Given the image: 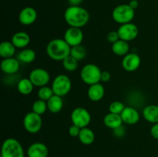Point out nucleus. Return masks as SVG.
Masks as SVG:
<instances>
[{"instance_id": "10", "label": "nucleus", "mask_w": 158, "mask_h": 157, "mask_svg": "<svg viewBox=\"0 0 158 157\" xmlns=\"http://www.w3.org/2000/svg\"><path fill=\"white\" fill-rule=\"evenodd\" d=\"M117 32H118L120 39L130 42L137 38L139 30L135 24L130 22L120 25L119 29H117Z\"/></svg>"}, {"instance_id": "27", "label": "nucleus", "mask_w": 158, "mask_h": 157, "mask_svg": "<svg viewBox=\"0 0 158 157\" xmlns=\"http://www.w3.org/2000/svg\"><path fill=\"white\" fill-rule=\"evenodd\" d=\"M70 55L73 57L74 58H76L78 62L82 61L86 56V48L83 46H82V45H79V46L71 47Z\"/></svg>"}, {"instance_id": "11", "label": "nucleus", "mask_w": 158, "mask_h": 157, "mask_svg": "<svg viewBox=\"0 0 158 157\" xmlns=\"http://www.w3.org/2000/svg\"><path fill=\"white\" fill-rule=\"evenodd\" d=\"M63 39L71 47L79 46V45H81L83 40V32L80 28L69 27L65 32Z\"/></svg>"}, {"instance_id": "15", "label": "nucleus", "mask_w": 158, "mask_h": 157, "mask_svg": "<svg viewBox=\"0 0 158 157\" xmlns=\"http://www.w3.org/2000/svg\"><path fill=\"white\" fill-rule=\"evenodd\" d=\"M120 115L123 123L127 125L137 124L140 119V115L138 110L131 106H126Z\"/></svg>"}, {"instance_id": "7", "label": "nucleus", "mask_w": 158, "mask_h": 157, "mask_svg": "<svg viewBox=\"0 0 158 157\" xmlns=\"http://www.w3.org/2000/svg\"><path fill=\"white\" fill-rule=\"evenodd\" d=\"M71 122L80 129L87 127L91 122V115L87 109L83 107L75 108L70 115Z\"/></svg>"}, {"instance_id": "37", "label": "nucleus", "mask_w": 158, "mask_h": 157, "mask_svg": "<svg viewBox=\"0 0 158 157\" xmlns=\"http://www.w3.org/2000/svg\"><path fill=\"white\" fill-rule=\"evenodd\" d=\"M83 0H68L69 6H79L82 4Z\"/></svg>"}, {"instance_id": "26", "label": "nucleus", "mask_w": 158, "mask_h": 157, "mask_svg": "<svg viewBox=\"0 0 158 157\" xmlns=\"http://www.w3.org/2000/svg\"><path fill=\"white\" fill-rule=\"evenodd\" d=\"M36 58V54L35 51L32 49L29 48H25L18 55L19 61L22 62L23 63H31L34 61Z\"/></svg>"}, {"instance_id": "38", "label": "nucleus", "mask_w": 158, "mask_h": 157, "mask_svg": "<svg viewBox=\"0 0 158 157\" xmlns=\"http://www.w3.org/2000/svg\"><path fill=\"white\" fill-rule=\"evenodd\" d=\"M129 5L132 9H134V10H135V9H137V8H138L139 2L137 0H131L129 2Z\"/></svg>"}, {"instance_id": "4", "label": "nucleus", "mask_w": 158, "mask_h": 157, "mask_svg": "<svg viewBox=\"0 0 158 157\" xmlns=\"http://www.w3.org/2000/svg\"><path fill=\"white\" fill-rule=\"evenodd\" d=\"M135 16V10L129 4H122L116 6L112 12L113 19L120 25L130 23Z\"/></svg>"}, {"instance_id": "33", "label": "nucleus", "mask_w": 158, "mask_h": 157, "mask_svg": "<svg viewBox=\"0 0 158 157\" xmlns=\"http://www.w3.org/2000/svg\"><path fill=\"white\" fill-rule=\"evenodd\" d=\"M80 130H81V129L80 127L73 124L69 128V134L72 137H78L79 135H80Z\"/></svg>"}, {"instance_id": "24", "label": "nucleus", "mask_w": 158, "mask_h": 157, "mask_svg": "<svg viewBox=\"0 0 158 157\" xmlns=\"http://www.w3.org/2000/svg\"><path fill=\"white\" fill-rule=\"evenodd\" d=\"M78 139L80 143H83V145L89 146V145L92 144L95 140V134L92 129L88 127H85L80 130Z\"/></svg>"}, {"instance_id": "25", "label": "nucleus", "mask_w": 158, "mask_h": 157, "mask_svg": "<svg viewBox=\"0 0 158 157\" xmlns=\"http://www.w3.org/2000/svg\"><path fill=\"white\" fill-rule=\"evenodd\" d=\"M34 85L31 82V80L29 78H21L17 83V89L19 92L21 93L22 95H27L32 93L33 90Z\"/></svg>"}, {"instance_id": "1", "label": "nucleus", "mask_w": 158, "mask_h": 157, "mask_svg": "<svg viewBox=\"0 0 158 157\" xmlns=\"http://www.w3.org/2000/svg\"><path fill=\"white\" fill-rule=\"evenodd\" d=\"M64 19L69 27L80 28L86 26L89 20V14L83 7L69 6L65 10Z\"/></svg>"}, {"instance_id": "9", "label": "nucleus", "mask_w": 158, "mask_h": 157, "mask_svg": "<svg viewBox=\"0 0 158 157\" xmlns=\"http://www.w3.org/2000/svg\"><path fill=\"white\" fill-rule=\"evenodd\" d=\"M29 78L31 80L34 86L40 88L47 86L50 80V75L46 69L43 68H36L31 71Z\"/></svg>"}, {"instance_id": "17", "label": "nucleus", "mask_w": 158, "mask_h": 157, "mask_svg": "<svg viewBox=\"0 0 158 157\" xmlns=\"http://www.w3.org/2000/svg\"><path fill=\"white\" fill-rule=\"evenodd\" d=\"M105 89L102 84L96 83V84L89 86L87 90L88 98L93 102H99L104 97Z\"/></svg>"}, {"instance_id": "16", "label": "nucleus", "mask_w": 158, "mask_h": 157, "mask_svg": "<svg viewBox=\"0 0 158 157\" xmlns=\"http://www.w3.org/2000/svg\"><path fill=\"white\" fill-rule=\"evenodd\" d=\"M0 67H1L2 71L6 75H14L19 70V61L13 57L3 58L2 61L1 62Z\"/></svg>"}, {"instance_id": "34", "label": "nucleus", "mask_w": 158, "mask_h": 157, "mask_svg": "<svg viewBox=\"0 0 158 157\" xmlns=\"http://www.w3.org/2000/svg\"><path fill=\"white\" fill-rule=\"evenodd\" d=\"M113 132H114V135L117 138H121V137L124 136L125 133H126V130H125L124 127L123 126L114 129Z\"/></svg>"}, {"instance_id": "14", "label": "nucleus", "mask_w": 158, "mask_h": 157, "mask_svg": "<svg viewBox=\"0 0 158 157\" xmlns=\"http://www.w3.org/2000/svg\"><path fill=\"white\" fill-rule=\"evenodd\" d=\"M27 157H47L49 149L43 143H33L28 147L26 152Z\"/></svg>"}, {"instance_id": "29", "label": "nucleus", "mask_w": 158, "mask_h": 157, "mask_svg": "<svg viewBox=\"0 0 158 157\" xmlns=\"http://www.w3.org/2000/svg\"><path fill=\"white\" fill-rule=\"evenodd\" d=\"M32 112H34L35 113L39 114L40 115H43L46 112V110H48L47 103L44 100L39 99L38 100H35L33 103L32 106Z\"/></svg>"}, {"instance_id": "30", "label": "nucleus", "mask_w": 158, "mask_h": 157, "mask_svg": "<svg viewBox=\"0 0 158 157\" xmlns=\"http://www.w3.org/2000/svg\"><path fill=\"white\" fill-rule=\"evenodd\" d=\"M37 95L40 99L44 100V101L47 102L52 95H54V92L52 91V87H49L48 86H43L39 89Z\"/></svg>"}, {"instance_id": "19", "label": "nucleus", "mask_w": 158, "mask_h": 157, "mask_svg": "<svg viewBox=\"0 0 158 157\" xmlns=\"http://www.w3.org/2000/svg\"><path fill=\"white\" fill-rule=\"evenodd\" d=\"M123 123V122L121 118V115H118V114L109 112L103 118V123H104L105 126L109 129H112V130H114L116 128L121 126Z\"/></svg>"}, {"instance_id": "5", "label": "nucleus", "mask_w": 158, "mask_h": 157, "mask_svg": "<svg viewBox=\"0 0 158 157\" xmlns=\"http://www.w3.org/2000/svg\"><path fill=\"white\" fill-rule=\"evenodd\" d=\"M101 72L102 71L100 70L99 66L95 64L89 63V64L85 65L82 68L81 72H80V78L85 84L91 86L96 83H99L101 81L100 80Z\"/></svg>"}, {"instance_id": "39", "label": "nucleus", "mask_w": 158, "mask_h": 157, "mask_svg": "<svg viewBox=\"0 0 158 157\" xmlns=\"http://www.w3.org/2000/svg\"><path fill=\"white\" fill-rule=\"evenodd\" d=\"M157 157H158V155H157Z\"/></svg>"}, {"instance_id": "22", "label": "nucleus", "mask_w": 158, "mask_h": 157, "mask_svg": "<svg viewBox=\"0 0 158 157\" xmlns=\"http://www.w3.org/2000/svg\"><path fill=\"white\" fill-rule=\"evenodd\" d=\"M16 48L12 42L4 41L0 44V56L3 58H12L15 53Z\"/></svg>"}, {"instance_id": "35", "label": "nucleus", "mask_w": 158, "mask_h": 157, "mask_svg": "<svg viewBox=\"0 0 158 157\" xmlns=\"http://www.w3.org/2000/svg\"><path fill=\"white\" fill-rule=\"evenodd\" d=\"M151 135L153 138L158 140V123L153 124L151 129Z\"/></svg>"}, {"instance_id": "6", "label": "nucleus", "mask_w": 158, "mask_h": 157, "mask_svg": "<svg viewBox=\"0 0 158 157\" xmlns=\"http://www.w3.org/2000/svg\"><path fill=\"white\" fill-rule=\"evenodd\" d=\"M51 87L53 91L54 95L63 97L70 92L72 88V82L68 75L60 74L54 78Z\"/></svg>"}, {"instance_id": "2", "label": "nucleus", "mask_w": 158, "mask_h": 157, "mask_svg": "<svg viewBox=\"0 0 158 157\" xmlns=\"http://www.w3.org/2000/svg\"><path fill=\"white\" fill-rule=\"evenodd\" d=\"M71 46L63 38H54L46 46V54L54 61H63L70 55Z\"/></svg>"}, {"instance_id": "32", "label": "nucleus", "mask_w": 158, "mask_h": 157, "mask_svg": "<svg viewBox=\"0 0 158 157\" xmlns=\"http://www.w3.org/2000/svg\"><path fill=\"white\" fill-rule=\"evenodd\" d=\"M106 38H107V41L109 42L110 43H112V44L116 42L117 41H118L119 39H120L117 31H111V32H110L109 33L107 34Z\"/></svg>"}, {"instance_id": "12", "label": "nucleus", "mask_w": 158, "mask_h": 157, "mask_svg": "<svg viewBox=\"0 0 158 157\" xmlns=\"http://www.w3.org/2000/svg\"><path fill=\"white\" fill-rule=\"evenodd\" d=\"M140 63H141V58L138 54L129 52L125 56H123L122 60V67L127 72H134L140 67Z\"/></svg>"}, {"instance_id": "18", "label": "nucleus", "mask_w": 158, "mask_h": 157, "mask_svg": "<svg viewBox=\"0 0 158 157\" xmlns=\"http://www.w3.org/2000/svg\"><path fill=\"white\" fill-rule=\"evenodd\" d=\"M11 42L16 49H25L30 42V36L25 32H18L14 34Z\"/></svg>"}, {"instance_id": "23", "label": "nucleus", "mask_w": 158, "mask_h": 157, "mask_svg": "<svg viewBox=\"0 0 158 157\" xmlns=\"http://www.w3.org/2000/svg\"><path fill=\"white\" fill-rule=\"evenodd\" d=\"M46 103H47L48 110L52 113H58L63 109V101L61 96L53 95Z\"/></svg>"}, {"instance_id": "3", "label": "nucleus", "mask_w": 158, "mask_h": 157, "mask_svg": "<svg viewBox=\"0 0 158 157\" xmlns=\"http://www.w3.org/2000/svg\"><path fill=\"white\" fill-rule=\"evenodd\" d=\"M0 157H25L24 149L18 140L8 138L2 145Z\"/></svg>"}, {"instance_id": "28", "label": "nucleus", "mask_w": 158, "mask_h": 157, "mask_svg": "<svg viewBox=\"0 0 158 157\" xmlns=\"http://www.w3.org/2000/svg\"><path fill=\"white\" fill-rule=\"evenodd\" d=\"M62 62H63V68L68 72H73L78 68L79 62L73 57L71 56L70 55L66 57V58H64L62 61Z\"/></svg>"}, {"instance_id": "13", "label": "nucleus", "mask_w": 158, "mask_h": 157, "mask_svg": "<svg viewBox=\"0 0 158 157\" xmlns=\"http://www.w3.org/2000/svg\"><path fill=\"white\" fill-rule=\"evenodd\" d=\"M37 19V12L34 8L27 6L20 11L19 21L23 26H30Z\"/></svg>"}, {"instance_id": "20", "label": "nucleus", "mask_w": 158, "mask_h": 157, "mask_svg": "<svg viewBox=\"0 0 158 157\" xmlns=\"http://www.w3.org/2000/svg\"><path fill=\"white\" fill-rule=\"evenodd\" d=\"M143 116L146 121L155 124L158 123V106L148 105L143 109Z\"/></svg>"}, {"instance_id": "8", "label": "nucleus", "mask_w": 158, "mask_h": 157, "mask_svg": "<svg viewBox=\"0 0 158 157\" xmlns=\"http://www.w3.org/2000/svg\"><path fill=\"white\" fill-rule=\"evenodd\" d=\"M23 126L28 132L35 134L40 131L43 126V119L41 115L34 112H28L23 119Z\"/></svg>"}, {"instance_id": "21", "label": "nucleus", "mask_w": 158, "mask_h": 157, "mask_svg": "<svg viewBox=\"0 0 158 157\" xmlns=\"http://www.w3.org/2000/svg\"><path fill=\"white\" fill-rule=\"evenodd\" d=\"M111 49L115 55H119V56H125L127 54L129 53L130 45L128 42L119 39L116 42L113 43Z\"/></svg>"}, {"instance_id": "31", "label": "nucleus", "mask_w": 158, "mask_h": 157, "mask_svg": "<svg viewBox=\"0 0 158 157\" xmlns=\"http://www.w3.org/2000/svg\"><path fill=\"white\" fill-rule=\"evenodd\" d=\"M125 107H126V106H125L124 104H123V103H121V102H113V103L109 106V112H111V113L120 115V114L122 113V112L123 111V109H125Z\"/></svg>"}, {"instance_id": "36", "label": "nucleus", "mask_w": 158, "mask_h": 157, "mask_svg": "<svg viewBox=\"0 0 158 157\" xmlns=\"http://www.w3.org/2000/svg\"><path fill=\"white\" fill-rule=\"evenodd\" d=\"M111 78V75L108 71H102L101 72V77H100V80L103 83H106L109 82Z\"/></svg>"}]
</instances>
